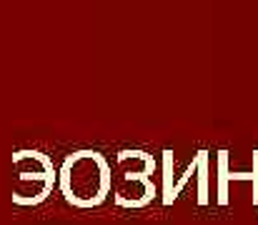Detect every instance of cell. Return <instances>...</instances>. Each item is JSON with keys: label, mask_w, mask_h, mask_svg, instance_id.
<instances>
[]
</instances>
